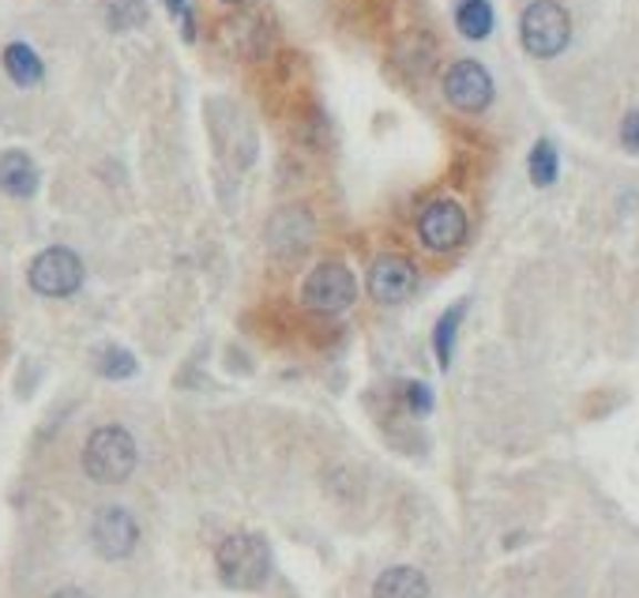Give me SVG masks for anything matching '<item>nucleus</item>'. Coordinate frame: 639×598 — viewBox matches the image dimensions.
I'll return each mask as SVG.
<instances>
[{"instance_id":"nucleus-1","label":"nucleus","mask_w":639,"mask_h":598,"mask_svg":"<svg viewBox=\"0 0 639 598\" xmlns=\"http://www.w3.org/2000/svg\"><path fill=\"white\" fill-rule=\"evenodd\" d=\"M215 568H218V580L230 587V591H260L275 573V557L264 535L237 530V535H226L223 543H218Z\"/></svg>"},{"instance_id":"nucleus-2","label":"nucleus","mask_w":639,"mask_h":598,"mask_svg":"<svg viewBox=\"0 0 639 598\" xmlns=\"http://www.w3.org/2000/svg\"><path fill=\"white\" fill-rule=\"evenodd\" d=\"M140 463L136 441L125 425H99L87 444H83V471H87L91 482L99 486H121V482L132 478Z\"/></svg>"},{"instance_id":"nucleus-3","label":"nucleus","mask_w":639,"mask_h":598,"mask_svg":"<svg viewBox=\"0 0 639 598\" xmlns=\"http://www.w3.org/2000/svg\"><path fill=\"white\" fill-rule=\"evenodd\" d=\"M358 301V279L347 264L323 260L301 282V306L320 317H342Z\"/></svg>"},{"instance_id":"nucleus-4","label":"nucleus","mask_w":639,"mask_h":598,"mask_svg":"<svg viewBox=\"0 0 639 598\" xmlns=\"http://www.w3.org/2000/svg\"><path fill=\"white\" fill-rule=\"evenodd\" d=\"M519 38H523V50L538 56V61L560 56L571 42V19L565 12V4H557V0H534L519 19Z\"/></svg>"},{"instance_id":"nucleus-5","label":"nucleus","mask_w":639,"mask_h":598,"mask_svg":"<svg viewBox=\"0 0 639 598\" xmlns=\"http://www.w3.org/2000/svg\"><path fill=\"white\" fill-rule=\"evenodd\" d=\"M83 268L80 252L69 249V245H50V249H42L31 260V268H27V282H31V290L38 298H72L75 290L83 287Z\"/></svg>"},{"instance_id":"nucleus-6","label":"nucleus","mask_w":639,"mask_h":598,"mask_svg":"<svg viewBox=\"0 0 639 598\" xmlns=\"http://www.w3.org/2000/svg\"><path fill=\"white\" fill-rule=\"evenodd\" d=\"M91 546H94V554L106 557V561H125V557H132V549L140 546L136 516L121 505L102 508L91 524Z\"/></svg>"},{"instance_id":"nucleus-7","label":"nucleus","mask_w":639,"mask_h":598,"mask_svg":"<svg viewBox=\"0 0 639 598\" xmlns=\"http://www.w3.org/2000/svg\"><path fill=\"white\" fill-rule=\"evenodd\" d=\"M418 237L429 252H452L466 241V212L455 199H433L418 215Z\"/></svg>"},{"instance_id":"nucleus-8","label":"nucleus","mask_w":639,"mask_h":598,"mask_svg":"<svg viewBox=\"0 0 639 598\" xmlns=\"http://www.w3.org/2000/svg\"><path fill=\"white\" fill-rule=\"evenodd\" d=\"M444 99L463 113H482L493 102V75L478 61H455L444 72Z\"/></svg>"},{"instance_id":"nucleus-9","label":"nucleus","mask_w":639,"mask_h":598,"mask_svg":"<svg viewBox=\"0 0 639 598\" xmlns=\"http://www.w3.org/2000/svg\"><path fill=\"white\" fill-rule=\"evenodd\" d=\"M418 290V268L399 252H384L369 268V293L380 306H403Z\"/></svg>"},{"instance_id":"nucleus-10","label":"nucleus","mask_w":639,"mask_h":598,"mask_svg":"<svg viewBox=\"0 0 639 598\" xmlns=\"http://www.w3.org/2000/svg\"><path fill=\"white\" fill-rule=\"evenodd\" d=\"M38 166L27 151H4L0 155V193L12 199H31L38 193Z\"/></svg>"},{"instance_id":"nucleus-11","label":"nucleus","mask_w":639,"mask_h":598,"mask_svg":"<svg viewBox=\"0 0 639 598\" xmlns=\"http://www.w3.org/2000/svg\"><path fill=\"white\" fill-rule=\"evenodd\" d=\"M373 598H429V580L410 565H391L373 584Z\"/></svg>"},{"instance_id":"nucleus-12","label":"nucleus","mask_w":639,"mask_h":598,"mask_svg":"<svg viewBox=\"0 0 639 598\" xmlns=\"http://www.w3.org/2000/svg\"><path fill=\"white\" fill-rule=\"evenodd\" d=\"M0 61H4V72H8V80H12L16 87H38L42 75H45L42 56H38L27 42H8L4 53H0Z\"/></svg>"},{"instance_id":"nucleus-13","label":"nucleus","mask_w":639,"mask_h":598,"mask_svg":"<svg viewBox=\"0 0 639 598\" xmlns=\"http://www.w3.org/2000/svg\"><path fill=\"white\" fill-rule=\"evenodd\" d=\"M463 317H466V298L455 301V306H447L433 328V354H436V362H441V369L452 365L455 336H460V328H463Z\"/></svg>"},{"instance_id":"nucleus-14","label":"nucleus","mask_w":639,"mask_h":598,"mask_svg":"<svg viewBox=\"0 0 639 598\" xmlns=\"http://www.w3.org/2000/svg\"><path fill=\"white\" fill-rule=\"evenodd\" d=\"M455 27H460L463 38L471 42H482V38L493 34V8L489 0H460L455 8Z\"/></svg>"},{"instance_id":"nucleus-15","label":"nucleus","mask_w":639,"mask_h":598,"mask_svg":"<svg viewBox=\"0 0 639 598\" xmlns=\"http://www.w3.org/2000/svg\"><path fill=\"white\" fill-rule=\"evenodd\" d=\"M94 369H99V377H106V381H128V377H136V354L117 343L102 347L99 354H94Z\"/></svg>"},{"instance_id":"nucleus-16","label":"nucleus","mask_w":639,"mask_h":598,"mask_svg":"<svg viewBox=\"0 0 639 598\" xmlns=\"http://www.w3.org/2000/svg\"><path fill=\"white\" fill-rule=\"evenodd\" d=\"M527 174H530V182L538 185V188H549L560 177V155H557V147H553L549 140H538V144L530 147Z\"/></svg>"},{"instance_id":"nucleus-17","label":"nucleus","mask_w":639,"mask_h":598,"mask_svg":"<svg viewBox=\"0 0 639 598\" xmlns=\"http://www.w3.org/2000/svg\"><path fill=\"white\" fill-rule=\"evenodd\" d=\"M147 23V4L143 0H106V27L110 31H136Z\"/></svg>"},{"instance_id":"nucleus-18","label":"nucleus","mask_w":639,"mask_h":598,"mask_svg":"<svg viewBox=\"0 0 639 598\" xmlns=\"http://www.w3.org/2000/svg\"><path fill=\"white\" fill-rule=\"evenodd\" d=\"M403 403L410 406V414H429L433 411V388L422 381H410L403 388Z\"/></svg>"},{"instance_id":"nucleus-19","label":"nucleus","mask_w":639,"mask_h":598,"mask_svg":"<svg viewBox=\"0 0 639 598\" xmlns=\"http://www.w3.org/2000/svg\"><path fill=\"white\" fill-rule=\"evenodd\" d=\"M621 144L639 155V110L625 113V121H621Z\"/></svg>"},{"instance_id":"nucleus-20","label":"nucleus","mask_w":639,"mask_h":598,"mask_svg":"<svg viewBox=\"0 0 639 598\" xmlns=\"http://www.w3.org/2000/svg\"><path fill=\"white\" fill-rule=\"evenodd\" d=\"M166 8H169V12H174V16H181V19H185V16H193V8H188V0H166Z\"/></svg>"},{"instance_id":"nucleus-21","label":"nucleus","mask_w":639,"mask_h":598,"mask_svg":"<svg viewBox=\"0 0 639 598\" xmlns=\"http://www.w3.org/2000/svg\"><path fill=\"white\" fill-rule=\"evenodd\" d=\"M50 598H91V595L80 591V587H61V591H53Z\"/></svg>"},{"instance_id":"nucleus-22","label":"nucleus","mask_w":639,"mask_h":598,"mask_svg":"<svg viewBox=\"0 0 639 598\" xmlns=\"http://www.w3.org/2000/svg\"><path fill=\"white\" fill-rule=\"evenodd\" d=\"M223 4H230V8H237V4H249V0H223Z\"/></svg>"}]
</instances>
